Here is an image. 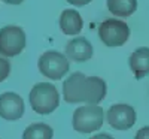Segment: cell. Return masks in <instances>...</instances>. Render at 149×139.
I'll return each instance as SVG.
<instances>
[{
  "instance_id": "5bb4252c",
  "label": "cell",
  "mask_w": 149,
  "mask_h": 139,
  "mask_svg": "<svg viewBox=\"0 0 149 139\" xmlns=\"http://www.w3.org/2000/svg\"><path fill=\"white\" fill-rule=\"evenodd\" d=\"M10 73V63L0 57V82H3Z\"/></svg>"
},
{
  "instance_id": "9a60e30c",
  "label": "cell",
  "mask_w": 149,
  "mask_h": 139,
  "mask_svg": "<svg viewBox=\"0 0 149 139\" xmlns=\"http://www.w3.org/2000/svg\"><path fill=\"white\" fill-rule=\"evenodd\" d=\"M134 139H149V126H146V127H142L137 133H136Z\"/></svg>"
},
{
  "instance_id": "8fae6325",
  "label": "cell",
  "mask_w": 149,
  "mask_h": 139,
  "mask_svg": "<svg viewBox=\"0 0 149 139\" xmlns=\"http://www.w3.org/2000/svg\"><path fill=\"white\" fill-rule=\"evenodd\" d=\"M84 27V21L79 15L78 11L74 9H66L61 12V17H60V29L64 34L69 36H74L81 33Z\"/></svg>"
},
{
  "instance_id": "e0dca14e",
  "label": "cell",
  "mask_w": 149,
  "mask_h": 139,
  "mask_svg": "<svg viewBox=\"0 0 149 139\" xmlns=\"http://www.w3.org/2000/svg\"><path fill=\"white\" fill-rule=\"evenodd\" d=\"M90 139H115V138L110 136L109 133H98V135H95V136H93Z\"/></svg>"
},
{
  "instance_id": "7a4b0ae2",
  "label": "cell",
  "mask_w": 149,
  "mask_h": 139,
  "mask_svg": "<svg viewBox=\"0 0 149 139\" xmlns=\"http://www.w3.org/2000/svg\"><path fill=\"white\" fill-rule=\"evenodd\" d=\"M31 109L40 115H48L54 112L60 105V96L57 88L49 82H39L36 84L29 96Z\"/></svg>"
},
{
  "instance_id": "2e32d148",
  "label": "cell",
  "mask_w": 149,
  "mask_h": 139,
  "mask_svg": "<svg viewBox=\"0 0 149 139\" xmlns=\"http://www.w3.org/2000/svg\"><path fill=\"white\" fill-rule=\"evenodd\" d=\"M66 2H69V5H74V6H85V5H88L90 2H93V0H66Z\"/></svg>"
},
{
  "instance_id": "277c9868",
  "label": "cell",
  "mask_w": 149,
  "mask_h": 139,
  "mask_svg": "<svg viewBox=\"0 0 149 139\" xmlns=\"http://www.w3.org/2000/svg\"><path fill=\"white\" fill-rule=\"evenodd\" d=\"M39 70L49 79H61L69 73V57L58 51H46L39 58Z\"/></svg>"
},
{
  "instance_id": "30bf717a",
  "label": "cell",
  "mask_w": 149,
  "mask_h": 139,
  "mask_svg": "<svg viewBox=\"0 0 149 139\" xmlns=\"http://www.w3.org/2000/svg\"><path fill=\"white\" fill-rule=\"evenodd\" d=\"M128 65H130L131 72L134 73V77L137 79L148 77L149 75V48L148 46L137 48L131 54Z\"/></svg>"
},
{
  "instance_id": "ba28073f",
  "label": "cell",
  "mask_w": 149,
  "mask_h": 139,
  "mask_svg": "<svg viewBox=\"0 0 149 139\" xmlns=\"http://www.w3.org/2000/svg\"><path fill=\"white\" fill-rule=\"evenodd\" d=\"M24 115V100L17 93L0 94V117L15 121Z\"/></svg>"
},
{
  "instance_id": "5b68a950",
  "label": "cell",
  "mask_w": 149,
  "mask_h": 139,
  "mask_svg": "<svg viewBox=\"0 0 149 139\" xmlns=\"http://www.w3.org/2000/svg\"><path fill=\"white\" fill-rule=\"evenodd\" d=\"M98 36L106 46H122L130 37V27L121 20L109 18L100 24Z\"/></svg>"
},
{
  "instance_id": "7c38bea8",
  "label": "cell",
  "mask_w": 149,
  "mask_h": 139,
  "mask_svg": "<svg viewBox=\"0 0 149 139\" xmlns=\"http://www.w3.org/2000/svg\"><path fill=\"white\" fill-rule=\"evenodd\" d=\"M107 9L112 15L127 18L137 9V0H107Z\"/></svg>"
},
{
  "instance_id": "9c48e42d",
  "label": "cell",
  "mask_w": 149,
  "mask_h": 139,
  "mask_svg": "<svg viewBox=\"0 0 149 139\" xmlns=\"http://www.w3.org/2000/svg\"><path fill=\"white\" fill-rule=\"evenodd\" d=\"M66 55L69 57V60L72 61H88L93 54H94V49L93 45L90 44V41L86 37H74L72 39L67 45H66Z\"/></svg>"
},
{
  "instance_id": "52a82bcc",
  "label": "cell",
  "mask_w": 149,
  "mask_h": 139,
  "mask_svg": "<svg viewBox=\"0 0 149 139\" xmlns=\"http://www.w3.org/2000/svg\"><path fill=\"white\" fill-rule=\"evenodd\" d=\"M106 117L112 129L127 130V129H131L136 123V111L130 105L118 103V105H113L109 108Z\"/></svg>"
},
{
  "instance_id": "4fadbf2b",
  "label": "cell",
  "mask_w": 149,
  "mask_h": 139,
  "mask_svg": "<svg viewBox=\"0 0 149 139\" xmlns=\"http://www.w3.org/2000/svg\"><path fill=\"white\" fill-rule=\"evenodd\" d=\"M52 136H54L52 127H49L45 123L30 124L22 133V139H52Z\"/></svg>"
},
{
  "instance_id": "6da1fadb",
  "label": "cell",
  "mask_w": 149,
  "mask_h": 139,
  "mask_svg": "<svg viewBox=\"0 0 149 139\" xmlns=\"http://www.w3.org/2000/svg\"><path fill=\"white\" fill-rule=\"evenodd\" d=\"M107 93L106 82L98 77H85L81 72H73L63 84V96L67 103L97 105Z\"/></svg>"
},
{
  "instance_id": "8992f818",
  "label": "cell",
  "mask_w": 149,
  "mask_h": 139,
  "mask_svg": "<svg viewBox=\"0 0 149 139\" xmlns=\"http://www.w3.org/2000/svg\"><path fill=\"white\" fill-rule=\"evenodd\" d=\"M26 48V33L18 26H5L0 29V54L15 57Z\"/></svg>"
},
{
  "instance_id": "3957f363",
  "label": "cell",
  "mask_w": 149,
  "mask_h": 139,
  "mask_svg": "<svg viewBox=\"0 0 149 139\" xmlns=\"http://www.w3.org/2000/svg\"><path fill=\"white\" fill-rule=\"evenodd\" d=\"M103 120H104V111L97 106V105H86V106H81L73 112V129L88 135L93 133L95 130H98L103 126Z\"/></svg>"
},
{
  "instance_id": "ac0fdd59",
  "label": "cell",
  "mask_w": 149,
  "mask_h": 139,
  "mask_svg": "<svg viewBox=\"0 0 149 139\" xmlns=\"http://www.w3.org/2000/svg\"><path fill=\"white\" fill-rule=\"evenodd\" d=\"M5 3H8V5H21L24 0H3Z\"/></svg>"
}]
</instances>
